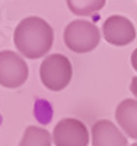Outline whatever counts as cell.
<instances>
[{"label": "cell", "instance_id": "cell-1", "mask_svg": "<svg viewBox=\"0 0 137 146\" xmlns=\"http://www.w3.org/2000/svg\"><path fill=\"white\" fill-rule=\"evenodd\" d=\"M53 27L40 16L22 19L13 32V42L18 51L31 60L45 56L53 47Z\"/></svg>", "mask_w": 137, "mask_h": 146}, {"label": "cell", "instance_id": "cell-2", "mask_svg": "<svg viewBox=\"0 0 137 146\" xmlns=\"http://www.w3.org/2000/svg\"><path fill=\"white\" fill-rule=\"evenodd\" d=\"M64 44L73 53H89L99 45L101 34L95 23L83 19L71 21L63 34Z\"/></svg>", "mask_w": 137, "mask_h": 146}, {"label": "cell", "instance_id": "cell-3", "mask_svg": "<svg viewBox=\"0 0 137 146\" xmlns=\"http://www.w3.org/2000/svg\"><path fill=\"white\" fill-rule=\"evenodd\" d=\"M73 69L70 60L63 54H51L44 58L40 66V79L50 91H63L71 80Z\"/></svg>", "mask_w": 137, "mask_h": 146}, {"label": "cell", "instance_id": "cell-4", "mask_svg": "<svg viewBox=\"0 0 137 146\" xmlns=\"http://www.w3.org/2000/svg\"><path fill=\"white\" fill-rule=\"evenodd\" d=\"M28 64L15 51H0V85L9 89H16L28 79Z\"/></svg>", "mask_w": 137, "mask_h": 146}, {"label": "cell", "instance_id": "cell-5", "mask_svg": "<svg viewBox=\"0 0 137 146\" xmlns=\"http://www.w3.org/2000/svg\"><path fill=\"white\" fill-rule=\"evenodd\" d=\"M53 143L56 146H88V127L77 118L69 117L60 120L53 130Z\"/></svg>", "mask_w": 137, "mask_h": 146}, {"label": "cell", "instance_id": "cell-6", "mask_svg": "<svg viewBox=\"0 0 137 146\" xmlns=\"http://www.w3.org/2000/svg\"><path fill=\"white\" fill-rule=\"evenodd\" d=\"M102 35L107 42L122 47L136 40V28L126 16H109L102 25Z\"/></svg>", "mask_w": 137, "mask_h": 146}, {"label": "cell", "instance_id": "cell-7", "mask_svg": "<svg viewBox=\"0 0 137 146\" xmlns=\"http://www.w3.org/2000/svg\"><path fill=\"white\" fill-rule=\"evenodd\" d=\"M128 140L109 120H99L92 126V146H127Z\"/></svg>", "mask_w": 137, "mask_h": 146}, {"label": "cell", "instance_id": "cell-8", "mask_svg": "<svg viewBox=\"0 0 137 146\" xmlns=\"http://www.w3.org/2000/svg\"><path fill=\"white\" fill-rule=\"evenodd\" d=\"M115 120L122 131L137 140V101L127 98L121 101L115 110Z\"/></svg>", "mask_w": 137, "mask_h": 146}, {"label": "cell", "instance_id": "cell-9", "mask_svg": "<svg viewBox=\"0 0 137 146\" xmlns=\"http://www.w3.org/2000/svg\"><path fill=\"white\" fill-rule=\"evenodd\" d=\"M53 139L50 131L44 127L28 126L23 131L19 146H51Z\"/></svg>", "mask_w": 137, "mask_h": 146}, {"label": "cell", "instance_id": "cell-10", "mask_svg": "<svg viewBox=\"0 0 137 146\" xmlns=\"http://www.w3.org/2000/svg\"><path fill=\"white\" fill-rule=\"evenodd\" d=\"M71 13L79 16H88L99 12L105 6V0H66Z\"/></svg>", "mask_w": 137, "mask_h": 146}, {"label": "cell", "instance_id": "cell-11", "mask_svg": "<svg viewBox=\"0 0 137 146\" xmlns=\"http://www.w3.org/2000/svg\"><path fill=\"white\" fill-rule=\"evenodd\" d=\"M130 91H131V94L137 98V76L131 79V83H130Z\"/></svg>", "mask_w": 137, "mask_h": 146}, {"label": "cell", "instance_id": "cell-12", "mask_svg": "<svg viewBox=\"0 0 137 146\" xmlns=\"http://www.w3.org/2000/svg\"><path fill=\"white\" fill-rule=\"evenodd\" d=\"M131 66L134 67V70H137V48L131 53Z\"/></svg>", "mask_w": 137, "mask_h": 146}, {"label": "cell", "instance_id": "cell-13", "mask_svg": "<svg viewBox=\"0 0 137 146\" xmlns=\"http://www.w3.org/2000/svg\"><path fill=\"white\" fill-rule=\"evenodd\" d=\"M131 146H137V142H136V143H133V145H131Z\"/></svg>", "mask_w": 137, "mask_h": 146}]
</instances>
